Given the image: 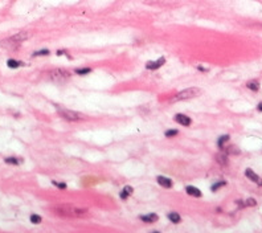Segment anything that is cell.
I'll return each instance as SVG.
<instances>
[{
  "mask_svg": "<svg viewBox=\"0 0 262 233\" xmlns=\"http://www.w3.org/2000/svg\"><path fill=\"white\" fill-rule=\"evenodd\" d=\"M7 65H8V68H12V69H16V68H19L23 65V62H20V61H16V60H8L7 61Z\"/></svg>",
  "mask_w": 262,
  "mask_h": 233,
  "instance_id": "obj_17",
  "label": "cell"
},
{
  "mask_svg": "<svg viewBox=\"0 0 262 233\" xmlns=\"http://www.w3.org/2000/svg\"><path fill=\"white\" fill-rule=\"evenodd\" d=\"M52 184H53V186H56L57 188H60V190H65V188H66L65 183H58V182H56V180H53Z\"/></svg>",
  "mask_w": 262,
  "mask_h": 233,
  "instance_id": "obj_25",
  "label": "cell"
},
{
  "mask_svg": "<svg viewBox=\"0 0 262 233\" xmlns=\"http://www.w3.org/2000/svg\"><path fill=\"white\" fill-rule=\"evenodd\" d=\"M30 221L33 224H40L42 221V219H41V216H38V215H30Z\"/></svg>",
  "mask_w": 262,
  "mask_h": 233,
  "instance_id": "obj_22",
  "label": "cell"
},
{
  "mask_svg": "<svg viewBox=\"0 0 262 233\" xmlns=\"http://www.w3.org/2000/svg\"><path fill=\"white\" fill-rule=\"evenodd\" d=\"M156 180H158V183L164 188H171L172 187V180L166 178V176H158Z\"/></svg>",
  "mask_w": 262,
  "mask_h": 233,
  "instance_id": "obj_9",
  "label": "cell"
},
{
  "mask_svg": "<svg viewBox=\"0 0 262 233\" xmlns=\"http://www.w3.org/2000/svg\"><path fill=\"white\" fill-rule=\"evenodd\" d=\"M164 64H166V58H164V57H160V58L156 60V61H150V62H147L146 68L150 69V70H156L160 66H163Z\"/></svg>",
  "mask_w": 262,
  "mask_h": 233,
  "instance_id": "obj_7",
  "label": "cell"
},
{
  "mask_svg": "<svg viewBox=\"0 0 262 233\" xmlns=\"http://www.w3.org/2000/svg\"><path fill=\"white\" fill-rule=\"evenodd\" d=\"M56 211H57V213L62 215V216H69V217H82V216H85V215H87L86 209L77 208V207L68 205V204L57 207Z\"/></svg>",
  "mask_w": 262,
  "mask_h": 233,
  "instance_id": "obj_1",
  "label": "cell"
},
{
  "mask_svg": "<svg viewBox=\"0 0 262 233\" xmlns=\"http://www.w3.org/2000/svg\"><path fill=\"white\" fill-rule=\"evenodd\" d=\"M200 93H201V90H200L199 87H189V89H184V90H181L180 93H177V94H175L174 97H172L171 102H177V101L195 98V97H197Z\"/></svg>",
  "mask_w": 262,
  "mask_h": 233,
  "instance_id": "obj_2",
  "label": "cell"
},
{
  "mask_svg": "<svg viewBox=\"0 0 262 233\" xmlns=\"http://www.w3.org/2000/svg\"><path fill=\"white\" fill-rule=\"evenodd\" d=\"M226 184V182H224V180H221V182H219V183H216V184H213V186L211 187V190L212 191H216V190H219L220 187H223V186H225Z\"/></svg>",
  "mask_w": 262,
  "mask_h": 233,
  "instance_id": "obj_23",
  "label": "cell"
},
{
  "mask_svg": "<svg viewBox=\"0 0 262 233\" xmlns=\"http://www.w3.org/2000/svg\"><path fill=\"white\" fill-rule=\"evenodd\" d=\"M246 87L253 90V91H258L260 90V82L258 81H250V82L246 83Z\"/></svg>",
  "mask_w": 262,
  "mask_h": 233,
  "instance_id": "obj_15",
  "label": "cell"
},
{
  "mask_svg": "<svg viewBox=\"0 0 262 233\" xmlns=\"http://www.w3.org/2000/svg\"><path fill=\"white\" fill-rule=\"evenodd\" d=\"M257 109H258L260 111H262V102H260V103H258V106H257Z\"/></svg>",
  "mask_w": 262,
  "mask_h": 233,
  "instance_id": "obj_27",
  "label": "cell"
},
{
  "mask_svg": "<svg viewBox=\"0 0 262 233\" xmlns=\"http://www.w3.org/2000/svg\"><path fill=\"white\" fill-rule=\"evenodd\" d=\"M132 193V188L130 187V186H126L125 188H123V191L121 192V199H123V200H126L128 196H130Z\"/></svg>",
  "mask_w": 262,
  "mask_h": 233,
  "instance_id": "obj_14",
  "label": "cell"
},
{
  "mask_svg": "<svg viewBox=\"0 0 262 233\" xmlns=\"http://www.w3.org/2000/svg\"><path fill=\"white\" fill-rule=\"evenodd\" d=\"M29 37H30V33H28V32H19V33L13 34V36L10 37L8 40L12 41V42H15V44H21L23 41L28 40Z\"/></svg>",
  "mask_w": 262,
  "mask_h": 233,
  "instance_id": "obj_5",
  "label": "cell"
},
{
  "mask_svg": "<svg viewBox=\"0 0 262 233\" xmlns=\"http://www.w3.org/2000/svg\"><path fill=\"white\" fill-rule=\"evenodd\" d=\"M185 191H187L188 195L193 196V197H201V191H200L199 188H196V187L188 186V187H185Z\"/></svg>",
  "mask_w": 262,
  "mask_h": 233,
  "instance_id": "obj_10",
  "label": "cell"
},
{
  "mask_svg": "<svg viewBox=\"0 0 262 233\" xmlns=\"http://www.w3.org/2000/svg\"><path fill=\"white\" fill-rule=\"evenodd\" d=\"M140 220L144 223H155L159 220V217H158V215H155V213H150L147 216H140Z\"/></svg>",
  "mask_w": 262,
  "mask_h": 233,
  "instance_id": "obj_11",
  "label": "cell"
},
{
  "mask_svg": "<svg viewBox=\"0 0 262 233\" xmlns=\"http://www.w3.org/2000/svg\"><path fill=\"white\" fill-rule=\"evenodd\" d=\"M69 77H70V72H68L66 69H54L49 73V78L56 82L66 81Z\"/></svg>",
  "mask_w": 262,
  "mask_h": 233,
  "instance_id": "obj_4",
  "label": "cell"
},
{
  "mask_svg": "<svg viewBox=\"0 0 262 233\" xmlns=\"http://www.w3.org/2000/svg\"><path fill=\"white\" fill-rule=\"evenodd\" d=\"M167 217L170 219L174 224H179V223L181 221L180 215H179V213H176V212H171V213H168V215H167Z\"/></svg>",
  "mask_w": 262,
  "mask_h": 233,
  "instance_id": "obj_12",
  "label": "cell"
},
{
  "mask_svg": "<svg viewBox=\"0 0 262 233\" xmlns=\"http://www.w3.org/2000/svg\"><path fill=\"white\" fill-rule=\"evenodd\" d=\"M245 176L248 178V179H250L253 183H256V184H258V186H262V179L257 175L254 171L253 170H250V168H248L246 171H245Z\"/></svg>",
  "mask_w": 262,
  "mask_h": 233,
  "instance_id": "obj_6",
  "label": "cell"
},
{
  "mask_svg": "<svg viewBox=\"0 0 262 233\" xmlns=\"http://www.w3.org/2000/svg\"><path fill=\"white\" fill-rule=\"evenodd\" d=\"M177 134H179V131H177V130H167L166 133H164V135H166L167 138H174V137H176Z\"/></svg>",
  "mask_w": 262,
  "mask_h": 233,
  "instance_id": "obj_21",
  "label": "cell"
},
{
  "mask_svg": "<svg viewBox=\"0 0 262 233\" xmlns=\"http://www.w3.org/2000/svg\"><path fill=\"white\" fill-rule=\"evenodd\" d=\"M175 121L177 122V123L183 125V126H189L191 123H192L191 118L187 117V115H184V114H176V115H175Z\"/></svg>",
  "mask_w": 262,
  "mask_h": 233,
  "instance_id": "obj_8",
  "label": "cell"
},
{
  "mask_svg": "<svg viewBox=\"0 0 262 233\" xmlns=\"http://www.w3.org/2000/svg\"><path fill=\"white\" fill-rule=\"evenodd\" d=\"M6 163L8 164H21L23 163V159L21 158H15V156H10V158H6Z\"/></svg>",
  "mask_w": 262,
  "mask_h": 233,
  "instance_id": "obj_13",
  "label": "cell"
},
{
  "mask_svg": "<svg viewBox=\"0 0 262 233\" xmlns=\"http://www.w3.org/2000/svg\"><path fill=\"white\" fill-rule=\"evenodd\" d=\"M216 160L219 162L220 164H223V166L228 164V158H226L225 154H217V155H216Z\"/></svg>",
  "mask_w": 262,
  "mask_h": 233,
  "instance_id": "obj_16",
  "label": "cell"
},
{
  "mask_svg": "<svg viewBox=\"0 0 262 233\" xmlns=\"http://www.w3.org/2000/svg\"><path fill=\"white\" fill-rule=\"evenodd\" d=\"M229 138H230L229 135H223V137H220V138H219V142H217V144H219V147H220V148H224V143H225V142H228Z\"/></svg>",
  "mask_w": 262,
  "mask_h": 233,
  "instance_id": "obj_20",
  "label": "cell"
},
{
  "mask_svg": "<svg viewBox=\"0 0 262 233\" xmlns=\"http://www.w3.org/2000/svg\"><path fill=\"white\" fill-rule=\"evenodd\" d=\"M58 114L64 119H68V121H79L85 118L83 114L78 111H73V110H68V109H58Z\"/></svg>",
  "mask_w": 262,
  "mask_h": 233,
  "instance_id": "obj_3",
  "label": "cell"
},
{
  "mask_svg": "<svg viewBox=\"0 0 262 233\" xmlns=\"http://www.w3.org/2000/svg\"><path fill=\"white\" fill-rule=\"evenodd\" d=\"M257 204V201L254 200V199H248L246 201H245V205H249V207H254Z\"/></svg>",
  "mask_w": 262,
  "mask_h": 233,
  "instance_id": "obj_26",
  "label": "cell"
},
{
  "mask_svg": "<svg viewBox=\"0 0 262 233\" xmlns=\"http://www.w3.org/2000/svg\"><path fill=\"white\" fill-rule=\"evenodd\" d=\"M75 74H78V76H85V74H89L91 73V69L90 68H81V69H75L74 70Z\"/></svg>",
  "mask_w": 262,
  "mask_h": 233,
  "instance_id": "obj_19",
  "label": "cell"
},
{
  "mask_svg": "<svg viewBox=\"0 0 262 233\" xmlns=\"http://www.w3.org/2000/svg\"><path fill=\"white\" fill-rule=\"evenodd\" d=\"M224 151L226 154H232V155H238V154H240V150L236 146H228L226 148H224Z\"/></svg>",
  "mask_w": 262,
  "mask_h": 233,
  "instance_id": "obj_18",
  "label": "cell"
},
{
  "mask_svg": "<svg viewBox=\"0 0 262 233\" xmlns=\"http://www.w3.org/2000/svg\"><path fill=\"white\" fill-rule=\"evenodd\" d=\"M49 53H50V52L48 50V49H42V50H37V52H34L33 56H34V57H36V56H48Z\"/></svg>",
  "mask_w": 262,
  "mask_h": 233,
  "instance_id": "obj_24",
  "label": "cell"
}]
</instances>
